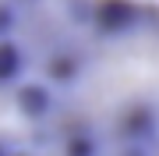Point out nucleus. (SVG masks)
<instances>
[{"label":"nucleus","instance_id":"1","mask_svg":"<svg viewBox=\"0 0 159 156\" xmlns=\"http://www.w3.org/2000/svg\"><path fill=\"white\" fill-rule=\"evenodd\" d=\"M0 128L35 156H159V4L0 0Z\"/></svg>","mask_w":159,"mask_h":156},{"label":"nucleus","instance_id":"2","mask_svg":"<svg viewBox=\"0 0 159 156\" xmlns=\"http://www.w3.org/2000/svg\"><path fill=\"white\" fill-rule=\"evenodd\" d=\"M0 156H35L25 142H18L14 135H7L4 128H0Z\"/></svg>","mask_w":159,"mask_h":156}]
</instances>
